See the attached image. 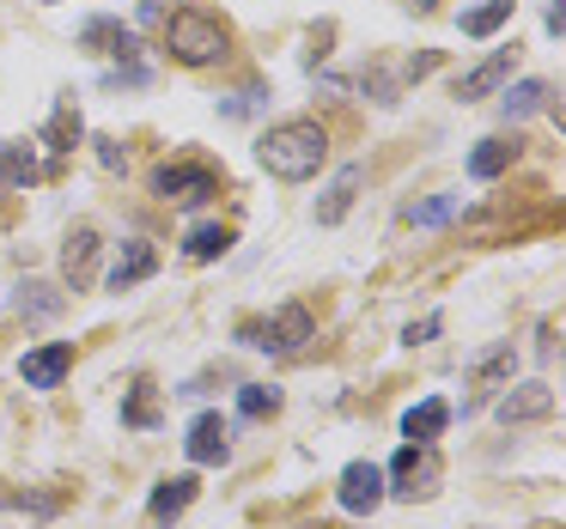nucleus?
Listing matches in <instances>:
<instances>
[{
	"label": "nucleus",
	"mask_w": 566,
	"mask_h": 529,
	"mask_svg": "<svg viewBox=\"0 0 566 529\" xmlns=\"http://www.w3.org/2000/svg\"><path fill=\"white\" fill-rule=\"evenodd\" d=\"M256 159L269 177H281V183H305V177L323 171V159H329V135H323V123H274L269 135L256 140Z\"/></svg>",
	"instance_id": "obj_1"
},
{
	"label": "nucleus",
	"mask_w": 566,
	"mask_h": 529,
	"mask_svg": "<svg viewBox=\"0 0 566 529\" xmlns=\"http://www.w3.org/2000/svg\"><path fill=\"white\" fill-rule=\"evenodd\" d=\"M165 50L184 67H208L232 50V25H226L220 13H208V7H184V13H171V25H165Z\"/></svg>",
	"instance_id": "obj_2"
},
{
	"label": "nucleus",
	"mask_w": 566,
	"mask_h": 529,
	"mask_svg": "<svg viewBox=\"0 0 566 529\" xmlns=\"http://www.w3.org/2000/svg\"><path fill=\"white\" fill-rule=\"evenodd\" d=\"M238 341H244V347H256V353L286 359V353H298L305 341H317V322H311V310H305V305H281L274 317L244 322V329H238Z\"/></svg>",
	"instance_id": "obj_3"
},
{
	"label": "nucleus",
	"mask_w": 566,
	"mask_h": 529,
	"mask_svg": "<svg viewBox=\"0 0 566 529\" xmlns=\"http://www.w3.org/2000/svg\"><path fill=\"white\" fill-rule=\"evenodd\" d=\"M439 480H444V456L432 451V444L408 438L402 451L390 456V493H396V499H432Z\"/></svg>",
	"instance_id": "obj_4"
},
{
	"label": "nucleus",
	"mask_w": 566,
	"mask_h": 529,
	"mask_svg": "<svg viewBox=\"0 0 566 529\" xmlns=\"http://www.w3.org/2000/svg\"><path fill=\"white\" fill-rule=\"evenodd\" d=\"M153 195L159 201H208L220 195V165L208 159H171L153 171Z\"/></svg>",
	"instance_id": "obj_5"
},
{
	"label": "nucleus",
	"mask_w": 566,
	"mask_h": 529,
	"mask_svg": "<svg viewBox=\"0 0 566 529\" xmlns=\"http://www.w3.org/2000/svg\"><path fill=\"white\" fill-rule=\"evenodd\" d=\"M184 451H189V463H196V468H220L226 456H232V420H226V414H196Z\"/></svg>",
	"instance_id": "obj_6"
},
{
	"label": "nucleus",
	"mask_w": 566,
	"mask_h": 529,
	"mask_svg": "<svg viewBox=\"0 0 566 529\" xmlns=\"http://www.w3.org/2000/svg\"><path fill=\"white\" fill-rule=\"evenodd\" d=\"M335 499H342V511L371 517V511L384 505V468H378V463H347V468H342V487H335Z\"/></svg>",
	"instance_id": "obj_7"
},
{
	"label": "nucleus",
	"mask_w": 566,
	"mask_h": 529,
	"mask_svg": "<svg viewBox=\"0 0 566 529\" xmlns=\"http://www.w3.org/2000/svg\"><path fill=\"white\" fill-rule=\"evenodd\" d=\"M62 274H67V286H74V293H86V286L98 281V225L80 220L74 232H67V244H62Z\"/></svg>",
	"instance_id": "obj_8"
},
{
	"label": "nucleus",
	"mask_w": 566,
	"mask_h": 529,
	"mask_svg": "<svg viewBox=\"0 0 566 529\" xmlns=\"http://www.w3.org/2000/svg\"><path fill=\"white\" fill-rule=\"evenodd\" d=\"M493 414H500V426H530V420H548L554 414V390L548 383H505V395H500V408H493Z\"/></svg>",
	"instance_id": "obj_9"
},
{
	"label": "nucleus",
	"mask_w": 566,
	"mask_h": 529,
	"mask_svg": "<svg viewBox=\"0 0 566 529\" xmlns=\"http://www.w3.org/2000/svg\"><path fill=\"white\" fill-rule=\"evenodd\" d=\"M67 371H74V341H50V347H38V353L19 359V378H25L31 390H55Z\"/></svg>",
	"instance_id": "obj_10"
},
{
	"label": "nucleus",
	"mask_w": 566,
	"mask_h": 529,
	"mask_svg": "<svg viewBox=\"0 0 566 529\" xmlns=\"http://www.w3.org/2000/svg\"><path fill=\"white\" fill-rule=\"evenodd\" d=\"M153 274H159V250H153L147 237H128L123 256L111 262V293H128V286L153 281Z\"/></svg>",
	"instance_id": "obj_11"
},
{
	"label": "nucleus",
	"mask_w": 566,
	"mask_h": 529,
	"mask_svg": "<svg viewBox=\"0 0 566 529\" xmlns=\"http://www.w3.org/2000/svg\"><path fill=\"white\" fill-rule=\"evenodd\" d=\"M512 62H517V43H512V50H493L481 67H469V74L457 80V98L475 104V98H488V92H500V86H505V74H512Z\"/></svg>",
	"instance_id": "obj_12"
},
{
	"label": "nucleus",
	"mask_w": 566,
	"mask_h": 529,
	"mask_svg": "<svg viewBox=\"0 0 566 529\" xmlns=\"http://www.w3.org/2000/svg\"><path fill=\"white\" fill-rule=\"evenodd\" d=\"M359 183H366V165H342L335 183L323 189V201H317V225H342L347 208H354V195H359Z\"/></svg>",
	"instance_id": "obj_13"
},
{
	"label": "nucleus",
	"mask_w": 566,
	"mask_h": 529,
	"mask_svg": "<svg viewBox=\"0 0 566 529\" xmlns=\"http://www.w3.org/2000/svg\"><path fill=\"white\" fill-rule=\"evenodd\" d=\"M196 493H201V480L196 475H171V480H159V493H153V505H147V517L153 523H177V517L196 505Z\"/></svg>",
	"instance_id": "obj_14"
},
{
	"label": "nucleus",
	"mask_w": 566,
	"mask_h": 529,
	"mask_svg": "<svg viewBox=\"0 0 566 529\" xmlns=\"http://www.w3.org/2000/svg\"><path fill=\"white\" fill-rule=\"evenodd\" d=\"M62 305H67V293L62 286H50V281H25L13 293V310L25 322H50V317H62Z\"/></svg>",
	"instance_id": "obj_15"
},
{
	"label": "nucleus",
	"mask_w": 566,
	"mask_h": 529,
	"mask_svg": "<svg viewBox=\"0 0 566 529\" xmlns=\"http://www.w3.org/2000/svg\"><path fill=\"white\" fill-rule=\"evenodd\" d=\"M517 147H524V140H505V135L481 140V147L469 152V177H475V183H493V177H505V171H512V159H517Z\"/></svg>",
	"instance_id": "obj_16"
},
{
	"label": "nucleus",
	"mask_w": 566,
	"mask_h": 529,
	"mask_svg": "<svg viewBox=\"0 0 566 529\" xmlns=\"http://www.w3.org/2000/svg\"><path fill=\"white\" fill-rule=\"evenodd\" d=\"M80 43H86V50H98V55H123V62L140 50L135 31L116 25V19H86V25H80Z\"/></svg>",
	"instance_id": "obj_17"
},
{
	"label": "nucleus",
	"mask_w": 566,
	"mask_h": 529,
	"mask_svg": "<svg viewBox=\"0 0 566 529\" xmlns=\"http://www.w3.org/2000/svg\"><path fill=\"white\" fill-rule=\"evenodd\" d=\"M512 359H517V353H512V341H500V347H488V353H481L475 366H469V383H475V402H481V395H493L505 378H512ZM475 402H469V408H475Z\"/></svg>",
	"instance_id": "obj_18"
},
{
	"label": "nucleus",
	"mask_w": 566,
	"mask_h": 529,
	"mask_svg": "<svg viewBox=\"0 0 566 529\" xmlns=\"http://www.w3.org/2000/svg\"><path fill=\"white\" fill-rule=\"evenodd\" d=\"M444 426H451V402H444V395H427V402H415L402 414V432H408V438H420V444H432Z\"/></svg>",
	"instance_id": "obj_19"
},
{
	"label": "nucleus",
	"mask_w": 566,
	"mask_h": 529,
	"mask_svg": "<svg viewBox=\"0 0 566 529\" xmlns=\"http://www.w3.org/2000/svg\"><path fill=\"white\" fill-rule=\"evenodd\" d=\"M0 183H7V189H31V183H43V165H38V152H31L25 140L0 147Z\"/></svg>",
	"instance_id": "obj_20"
},
{
	"label": "nucleus",
	"mask_w": 566,
	"mask_h": 529,
	"mask_svg": "<svg viewBox=\"0 0 566 529\" xmlns=\"http://www.w3.org/2000/svg\"><path fill=\"white\" fill-rule=\"evenodd\" d=\"M80 135H86V128H80L74 98H62V104H55V116H50V128H43V140H50V152H55V159H67V152L80 147Z\"/></svg>",
	"instance_id": "obj_21"
},
{
	"label": "nucleus",
	"mask_w": 566,
	"mask_h": 529,
	"mask_svg": "<svg viewBox=\"0 0 566 529\" xmlns=\"http://www.w3.org/2000/svg\"><path fill=\"white\" fill-rule=\"evenodd\" d=\"M226 250H232V225H196V232L184 237L189 262H213V256H226Z\"/></svg>",
	"instance_id": "obj_22"
},
{
	"label": "nucleus",
	"mask_w": 566,
	"mask_h": 529,
	"mask_svg": "<svg viewBox=\"0 0 566 529\" xmlns=\"http://www.w3.org/2000/svg\"><path fill=\"white\" fill-rule=\"evenodd\" d=\"M512 13H517V0H481L475 13H463V38H493Z\"/></svg>",
	"instance_id": "obj_23"
},
{
	"label": "nucleus",
	"mask_w": 566,
	"mask_h": 529,
	"mask_svg": "<svg viewBox=\"0 0 566 529\" xmlns=\"http://www.w3.org/2000/svg\"><path fill=\"white\" fill-rule=\"evenodd\" d=\"M123 426H135V432H153V426H159V395H153L147 378H140L135 395L123 402Z\"/></svg>",
	"instance_id": "obj_24"
},
{
	"label": "nucleus",
	"mask_w": 566,
	"mask_h": 529,
	"mask_svg": "<svg viewBox=\"0 0 566 529\" xmlns=\"http://www.w3.org/2000/svg\"><path fill=\"white\" fill-rule=\"evenodd\" d=\"M451 220H457V195H432L402 208V225H451Z\"/></svg>",
	"instance_id": "obj_25"
},
{
	"label": "nucleus",
	"mask_w": 566,
	"mask_h": 529,
	"mask_svg": "<svg viewBox=\"0 0 566 529\" xmlns=\"http://www.w3.org/2000/svg\"><path fill=\"white\" fill-rule=\"evenodd\" d=\"M238 414H244V420L281 414V390H274V383H244V390H238Z\"/></svg>",
	"instance_id": "obj_26"
},
{
	"label": "nucleus",
	"mask_w": 566,
	"mask_h": 529,
	"mask_svg": "<svg viewBox=\"0 0 566 529\" xmlns=\"http://www.w3.org/2000/svg\"><path fill=\"white\" fill-rule=\"evenodd\" d=\"M500 104H505V123H517V116H530V110H542V104H548V86H542V80H517Z\"/></svg>",
	"instance_id": "obj_27"
},
{
	"label": "nucleus",
	"mask_w": 566,
	"mask_h": 529,
	"mask_svg": "<svg viewBox=\"0 0 566 529\" xmlns=\"http://www.w3.org/2000/svg\"><path fill=\"white\" fill-rule=\"evenodd\" d=\"M366 92L378 104H396V98H402V80H396L390 67H366Z\"/></svg>",
	"instance_id": "obj_28"
},
{
	"label": "nucleus",
	"mask_w": 566,
	"mask_h": 529,
	"mask_svg": "<svg viewBox=\"0 0 566 529\" xmlns=\"http://www.w3.org/2000/svg\"><path fill=\"white\" fill-rule=\"evenodd\" d=\"M256 110H262V86H250V92H238V98L220 104V116H256Z\"/></svg>",
	"instance_id": "obj_29"
},
{
	"label": "nucleus",
	"mask_w": 566,
	"mask_h": 529,
	"mask_svg": "<svg viewBox=\"0 0 566 529\" xmlns=\"http://www.w3.org/2000/svg\"><path fill=\"white\" fill-rule=\"evenodd\" d=\"M439 329H444V317H420V322H408V329H402V341H408V347H427Z\"/></svg>",
	"instance_id": "obj_30"
},
{
	"label": "nucleus",
	"mask_w": 566,
	"mask_h": 529,
	"mask_svg": "<svg viewBox=\"0 0 566 529\" xmlns=\"http://www.w3.org/2000/svg\"><path fill=\"white\" fill-rule=\"evenodd\" d=\"M92 147H98V165H104V171H123V165H128V159H123V147H116L111 135H98Z\"/></svg>",
	"instance_id": "obj_31"
},
{
	"label": "nucleus",
	"mask_w": 566,
	"mask_h": 529,
	"mask_svg": "<svg viewBox=\"0 0 566 529\" xmlns=\"http://www.w3.org/2000/svg\"><path fill=\"white\" fill-rule=\"evenodd\" d=\"M548 31H554V38H566V0H548Z\"/></svg>",
	"instance_id": "obj_32"
},
{
	"label": "nucleus",
	"mask_w": 566,
	"mask_h": 529,
	"mask_svg": "<svg viewBox=\"0 0 566 529\" xmlns=\"http://www.w3.org/2000/svg\"><path fill=\"white\" fill-rule=\"evenodd\" d=\"M159 13H165L159 0H140V25H153V19H159Z\"/></svg>",
	"instance_id": "obj_33"
},
{
	"label": "nucleus",
	"mask_w": 566,
	"mask_h": 529,
	"mask_svg": "<svg viewBox=\"0 0 566 529\" xmlns=\"http://www.w3.org/2000/svg\"><path fill=\"white\" fill-rule=\"evenodd\" d=\"M408 7H415V13H432V7H439V0H408Z\"/></svg>",
	"instance_id": "obj_34"
}]
</instances>
